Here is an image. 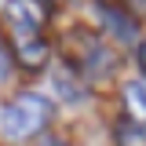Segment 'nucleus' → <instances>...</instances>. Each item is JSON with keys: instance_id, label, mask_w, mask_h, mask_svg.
<instances>
[{"instance_id": "obj_1", "label": "nucleus", "mask_w": 146, "mask_h": 146, "mask_svg": "<svg viewBox=\"0 0 146 146\" xmlns=\"http://www.w3.org/2000/svg\"><path fill=\"white\" fill-rule=\"evenodd\" d=\"M48 121H51V102L36 91L15 95L7 102V110L0 113V128H4L7 139H33L48 128Z\"/></svg>"}, {"instance_id": "obj_2", "label": "nucleus", "mask_w": 146, "mask_h": 146, "mask_svg": "<svg viewBox=\"0 0 146 146\" xmlns=\"http://www.w3.org/2000/svg\"><path fill=\"white\" fill-rule=\"evenodd\" d=\"M4 22L15 44L26 40H40V26H44V7L36 0H7L4 4Z\"/></svg>"}, {"instance_id": "obj_3", "label": "nucleus", "mask_w": 146, "mask_h": 146, "mask_svg": "<svg viewBox=\"0 0 146 146\" xmlns=\"http://www.w3.org/2000/svg\"><path fill=\"white\" fill-rule=\"evenodd\" d=\"M15 58H18V66H26V70H40V66L48 62V44H44V36H40V40H26V44H15Z\"/></svg>"}, {"instance_id": "obj_4", "label": "nucleus", "mask_w": 146, "mask_h": 146, "mask_svg": "<svg viewBox=\"0 0 146 146\" xmlns=\"http://www.w3.org/2000/svg\"><path fill=\"white\" fill-rule=\"evenodd\" d=\"M124 106L135 121L146 124V80H128L124 84Z\"/></svg>"}, {"instance_id": "obj_5", "label": "nucleus", "mask_w": 146, "mask_h": 146, "mask_svg": "<svg viewBox=\"0 0 146 146\" xmlns=\"http://www.w3.org/2000/svg\"><path fill=\"white\" fill-rule=\"evenodd\" d=\"M95 11H99V18H102L106 26H113V33L121 36V40H131V36H135V22H131L128 15L113 11V7H95Z\"/></svg>"}, {"instance_id": "obj_6", "label": "nucleus", "mask_w": 146, "mask_h": 146, "mask_svg": "<svg viewBox=\"0 0 146 146\" xmlns=\"http://www.w3.org/2000/svg\"><path fill=\"white\" fill-rule=\"evenodd\" d=\"M117 146H146V128L143 124H121L117 128Z\"/></svg>"}, {"instance_id": "obj_7", "label": "nucleus", "mask_w": 146, "mask_h": 146, "mask_svg": "<svg viewBox=\"0 0 146 146\" xmlns=\"http://www.w3.org/2000/svg\"><path fill=\"white\" fill-rule=\"evenodd\" d=\"M135 58H139V66H143V73H146V40L139 44V51H135Z\"/></svg>"}, {"instance_id": "obj_8", "label": "nucleus", "mask_w": 146, "mask_h": 146, "mask_svg": "<svg viewBox=\"0 0 146 146\" xmlns=\"http://www.w3.org/2000/svg\"><path fill=\"white\" fill-rule=\"evenodd\" d=\"M7 73V55H4V48H0V77Z\"/></svg>"}, {"instance_id": "obj_9", "label": "nucleus", "mask_w": 146, "mask_h": 146, "mask_svg": "<svg viewBox=\"0 0 146 146\" xmlns=\"http://www.w3.org/2000/svg\"><path fill=\"white\" fill-rule=\"evenodd\" d=\"M36 146H62L58 139H44V143H36Z\"/></svg>"}]
</instances>
